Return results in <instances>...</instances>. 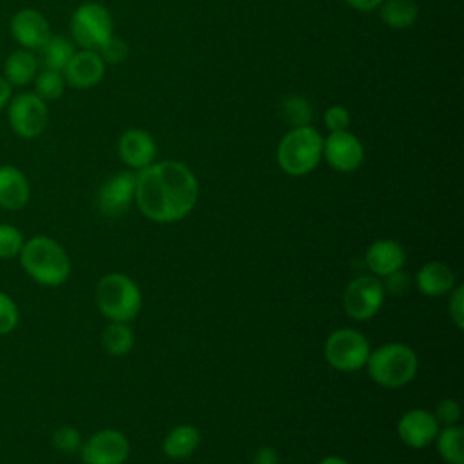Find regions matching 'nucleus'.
Returning a JSON list of instances; mask_svg holds the SVG:
<instances>
[{"mask_svg":"<svg viewBox=\"0 0 464 464\" xmlns=\"http://www.w3.org/2000/svg\"><path fill=\"white\" fill-rule=\"evenodd\" d=\"M40 53H42V65H44V69H51V71L62 72L65 69V65L69 63L71 56L74 54V45L65 36L51 34V38L44 44Z\"/></svg>","mask_w":464,"mask_h":464,"instance_id":"24","label":"nucleus"},{"mask_svg":"<svg viewBox=\"0 0 464 464\" xmlns=\"http://www.w3.org/2000/svg\"><path fill=\"white\" fill-rule=\"evenodd\" d=\"M370 352L368 339L353 328H339L332 332L324 343V357L328 364L339 372L361 370Z\"/></svg>","mask_w":464,"mask_h":464,"instance_id":"7","label":"nucleus"},{"mask_svg":"<svg viewBox=\"0 0 464 464\" xmlns=\"http://www.w3.org/2000/svg\"><path fill=\"white\" fill-rule=\"evenodd\" d=\"M324 125L330 132L346 130L350 125V111L344 105H332L324 111Z\"/></svg>","mask_w":464,"mask_h":464,"instance_id":"32","label":"nucleus"},{"mask_svg":"<svg viewBox=\"0 0 464 464\" xmlns=\"http://www.w3.org/2000/svg\"><path fill=\"white\" fill-rule=\"evenodd\" d=\"M9 100H11V83L0 74V111L7 107Z\"/></svg>","mask_w":464,"mask_h":464,"instance_id":"38","label":"nucleus"},{"mask_svg":"<svg viewBox=\"0 0 464 464\" xmlns=\"http://www.w3.org/2000/svg\"><path fill=\"white\" fill-rule=\"evenodd\" d=\"M29 181L14 165H0V207L5 210H20L29 201Z\"/></svg>","mask_w":464,"mask_h":464,"instance_id":"18","label":"nucleus"},{"mask_svg":"<svg viewBox=\"0 0 464 464\" xmlns=\"http://www.w3.org/2000/svg\"><path fill=\"white\" fill-rule=\"evenodd\" d=\"M13 38L22 49L40 51L44 44L51 38V25L47 18L36 9H20L13 14L9 24Z\"/></svg>","mask_w":464,"mask_h":464,"instance_id":"13","label":"nucleus"},{"mask_svg":"<svg viewBox=\"0 0 464 464\" xmlns=\"http://www.w3.org/2000/svg\"><path fill=\"white\" fill-rule=\"evenodd\" d=\"M130 444L118 430H100L82 442L80 453L83 464H123L129 457Z\"/></svg>","mask_w":464,"mask_h":464,"instance_id":"10","label":"nucleus"},{"mask_svg":"<svg viewBox=\"0 0 464 464\" xmlns=\"http://www.w3.org/2000/svg\"><path fill=\"white\" fill-rule=\"evenodd\" d=\"M384 286L377 276H359L348 283L343 294L344 312L357 321L372 319L384 303Z\"/></svg>","mask_w":464,"mask_h":464,"instance_id":"9","label":"nucleus"},{"mask_svg":"<svg viewBox=\"0 0 464 464\" xmlns=\"http://www.w3.org/2000/svg\"><path fill=\"white\" fill-rule=\"evenodd\" d=\"M319 464H348V460H344L343 457H337V455H328Z\"/></svg>","mask_w":464,"mask_h":464,"instance_id":"39","label":"nucleus"},{"mask_svg":"<svg viewBox=\"0 0 464 464\" xmlns=\"http://www.w3.org/2000/svg\"><path fill=\"white\" fill-rule=\"evenodd\" d=\"M102 344L111 355H125L134 346V332L127 323L112 321L102 334Z\"/></svg>","mask_w":464,"mask_h":464,"instance_id":"25","label":"nucleus"},{"mask_svg":"<svg viewBox=\"0 0 464 464\" xmlns=\"http://www.w3.org/2000/svg\"><path fill=\"white\" fill-rule=\"evenodd\" d=\"M109 9L98 2H83L71 18V34L82 49L98 51L114 33Z\"/></svg>","mask_w":464,"mask_h":464,"instance_id":"6","label":"nucleus"},{"mask_svg":"<svg viewBox=\"0 0 464 464\" xmlns=\"http://www.w3.org/2000/svg\"><path fill=\"white\" fill-rule=\"evenodd\" d=\"M323 158L328 165L339 172H352L361 167L364 160V149L361 140L346 130L330 132L323 140Z\"/></svg>","mask_w":464,"mask_h":464,"instance_id":"11","label":"nucleus"},{"mask_svg":"<svg viewBox=\"0 0 464 464\" xmlns=\"http://www.w3.org/2000/svg\"><path fill=\"white\" fill-rule=\"evenodd\" d=\"M440 430L435 415L422 408H413L406 411L397 422V433L401 440L415 450L426 448L435 442V437Z\"/></svg>","mask_w":464,"mask_h":464,"instance_id":"14","label":"nucleus"},{"mask_svg":"<svg viewBox=\"0 0 464 464\" xmlns=\"http://www.w3.org/2000/svg\"><path fill=\"white\" fill-rule=\"evenodd\" d=\"M18 257L27 276L42 286H60L71 276V259L65 248L49 236L25 239Z\"/></svg>","mask_w":464,"mask_h":464,"instance_id":"2","label":"nucleus"},{"mask_svg":"<svg viewBox=\"0 0 464 464\" xmlns=\"http://www.w3.org/2000/svg\"><path fill=\"white\" fill-rule=\"evenodd\" d=\"M433 415L439 424H444V426L457 424V420L460 419V404L455 399H442Z\"/></svg>","mask_w":464,"mask_h":464,"instance_id":"33","label":"nucleus"},{"mask_svg":"<svg viewBox=\"0 0 464 464\" xmlns=\"http://www.w3.org/2000/svg\"><path fill=\"white\" fill-rule=\"evenodd\" d=\"M350 7H353V9H357V11H364V13H368V11H373V9H377L379 5H381V2L382 0H344Z\"/></svg>","mask_w":464,"mask_h":464,"instance_id":"37","label":"nucleus"},{"mask_svg":"<svg viewBox=\"0 0 464 464\" xmlns=\"http://www.w3.org/2000/svg\"><path fill=\"white\" fill-rule=\"evenodd\" d=\"M450 317L459 330L464 328V286L459 285L453 288L450 297Z\"/></svg>","mask_w":464,"mask_h":464,"instance_id":"34","label":"nucleus"},{"mask_svg":"<svg viewBox=\"0 0 464 464\" xmlns=\"http://www.w3.org/2000/svg\"><path fill=\"white\" fill-rule=\"evenodd\" d=\"M199 431L192 424H178L174 426L163 439V453L169 459L183 460L190 457L199 446Z\"/></svg>","mask_w":464,"mask_h":464,"instance_id":"21","label":"nucleus"},{"mask_svg":"<svg viewBox=\"0 0 464 464\" xmlns=\"http://www.w3.org/2000/svg\"><path fill=\"white\" fill-rule=\"evenodd\" d=\"M364 366L377 384L384 388H402L417 375L419 359L410 346L388 343L370 352Z\"/></svg>","mask_w":464,"mask_h":464,"instance_id":"4","label":"nucleus"},{"mask_svg":"<svg viewBox=\"0 0 464 464\" xmlns=\"http://www.w3.org/2000/svg\"><path fill=\"white\" fill-rule=\"evenodd\" d=\"M406 252L393 239H377L368 246L364 254V263L370 274L377 277H386L397 270H402Z\"/></svg>","mask_w":464,"mask_h":464,"instance_id":"17","label":"nucleus"},{"mask_svg":"<svg viewBox=\"0 0 464 464\" xmlns=\"http://www.w3.org/2000/svg\"><path fill=\"white\" fill-rule=\"evenodd\" d=\"M312 105L303 96H286L281 102V116L286 123H292L294 127L308 125L312 120Z\"/></svg>","mask_w":464,"mask_h":464,"instance_id":"27","label":"nucleus"},{"mask_svg":"<svg viewBox=\"0 0 464 464\" xmlns=\"http://www.w3.org/2000/svg\"><path fill=\"white\" fill-rule=\"evenodd\" d=\"M141 292L125 274H107L96 285L98 310L111 321L127 323L141 308Z\"/></svg>","mask_w":464,"mask_h":464,"instance_id":"5","label":"nucleus"},{"mask_svg":"<svg viewBox=\"0 0 464 464\" xmlns=\"http://www.w3.org/2000/svg\"><path fill=\"white\" fill-rule=\"evenodd\" d=\"M53 446L62 453H74L82 448V435L72 426H62L53 433Z\"/></svg>","mask_w":464,"mask_h":464,"instance_id":"29","label":"nucleus"},{"mask_svg":"<svg viewBox=\"0 0 464 464\" xmlns=\"http://www.w3.org/2000/svg\"><path fill=\"white\" fill-rule=\"evenodd\" d=\"M136 192V172L120 170L109 176L98 190V207L105 216L123 214Z\"/></svg>","mask_w":464,"mask_h":464,"instance_id":"12","label":"nucleus"},{"mask_svg":"<svg viewBox=\"0 0 464 464\" xmlns=\"http://www.w3.org/2000/svg\"><path fill=\"white\" fill-rule=\"evenodd\" d=\"M323 136L310 125L292 127L277 145V163L288 176L312 172L323 158Z\"/></svg>","mask_w":464,"mask_h":464,"instance_id":"3","label":"nucleus"},{"mask_svg":"<svg viewBox=\"0 0 464 464\" xmlns=\"http://www.w3.org/2000/svg\"><path fill=\"white\" fill-rule=\"evenodd\" d=\"M25 243L24 232L9 223H0V259H13Z\"/></svg>","mask_w":464,"mask_h":464,"instance_id":"28","label":"nucleus"},{"mask_svg":"<svg viewBox=\"0 0 464 464\" xmlns=\"http://www.w3.org/2000/svg\"><path fill=\"white\" fill-rule=\"evenodd\" d=\"M435 442L444 462L464 464V430L459 424L444 426L439 430Z\"/></svg>","mask_w":464,"mask_h":464,"instance_id":"23","label":"nucleus"},{"mask_svg":"<svg viewBox=\"0 0 464 464\" xmlns=\"http://www.w3.org/2000/svg\"><path fill=\"white\" fill-rule=\"evenodd\" d=\"M7 120L20 138H38L49 125V107L36 92H20L7 103Z\"/></svg>","mask_w":464,"mask_h":464,"instance_id":"8","label":"nucleus"},{"mask_svg":"<svg viewBox=\"0 0 464 464\" xmlns=\"http://www.w3.org/2000/svg\"><path fill=\"white\" fill-rule=\"evenodd\" d=\"M252 462L254 464H279V455L274 448L270 446H263L259 448L254 457H252Z\"/></svg>","mask_w":464,"mask_h":464,"instance_id":"36","label":"nucleus"},{"mask_svg":"<svg viewBox=\"0 0 464 464\" xmlns=\"http://www.w3.org/2000/svg\"><path fill=\"white\" fill-rule=\"evenodd\" d=\"M384 292H390L393 295H401L410 288V277L402 274V270H397L390 276H386V281L382 283Z\"/></svg>","mask_w":464,"mask_h":464,"instance_id":"35","label":"nucleus"},{"mask_svg":"<svg viewBox=\"0 0 464 464\" xmlns=\"http://www.w3.org/2000/svg\"><path fill=\"white\" fill-rule=\"evenodd\" d=\"M65 85L67 83H65V78L62 72L51 71V69H42L34 76V91L33 92H36L44 102H53L63 94Z\"/></svg>","mask_w":464,"mask_h":464,"instance_id":"26","label":"nucleus"},{"mask_svg":"<svg viewBox=\"0 0 464 464\" xmlns=\"http://www.w3.org/2000/svg\"><path fill=\"white\" fill-rule=\"evenodd\" d=\"M198 179L181 161L165 160L136 172L134 199L141 214L158 223L183 219L198 201Z\"/></svg>","mask_w":464,"mask_h":464,"instance_id":"1","label":"nucleus"},{"mask_svg":"<svg viewBox=\"0 0 464 464\" xmlns=\"http://www.w3.org/2000/svg\"><path fill=\"white\" fill-rule=\"evenodd\" d=\"M20 312L16 303L5 292H0V335H5L16 328Z\"/></svg>","mask_w":464,"mask_h":464,"instance_id":"30","label":"nucleus"},{"mask_svg":"<svg viewBox=\"0 0 464 464\" xmlns=\"http://www.w3.org/2000/svg\"><path fill=\"white\" fill-rule=\"evenodd\" d=\"M118 154L121 161L134 170H141L154 163L156 141L145 129H127L118 140Z\"/></svg>","mask_w":464,"mask_h":464,"instance_id":"16","label":"nucleus"},{"mask_svg":"<svg viewBox=\"0 0 464 464\" xmlns=\"http://www.w3.org/2000/svg\"><path fill=\"white\" fill-rule=\"evenodd\" d=\"M36 72H38V60L34 56V51L20 47L5 58L2 76L11 85H27L29 82L34 80Z\"/></svg>","mask_w":464,"mask_h":464,"instance_id":"20","label":"nucleus"},{"mask_svg":"<svg viewBox=\"0 0 464 464\" xmlns=\"http://www.w3.org/2000/svg\"><path fill=\"white\" fill-rule=\"evenodd\" d=\"M455 272L440 261H430L422 265L415 276L417 288L430 297H439L451 292L455 288Z\"/></svg>","mask_w":464,"mask_h":464,"instance_id":"19","label":"nucleus"},{"mask_svg":"<svg viewBox=\"0 0 464 464\" xmlns=\"http://www.w3.org/2000/svg\"><path fill=\"white\" fill-rule=\"evenodd\" d=\"M65 83L74 89H91L98 85L105 74V62L98 51H74L69 63L62 71Z\"/></svg>","mask_w":464,"mask_h":464,"instance_id":"15","label":"nucleus"},{"mask_svg":"<svg viewBox=\"0 0 464 464\" xmlns=\"http://www.w3.org/2000/svg\"><path fill=\"white\" fill-rule=\"evenodd\" d=\"M102 60L105 63H121L129 56V45L120 36H111L100 49H98Z\"/></svg>","mask_w":464,"mask_h":464,"instance_id":"31","label":"nucleus"},{"mask_svg":"<svg viewBox=\"0 0 464 464\" xmlns=\"http://www.w3.org/2000/svg\"><path fill=\"white\" fill-rule=\"evenodd\" d=\"M379 18L392 29H408L419 18V5L413 0H382Z\"/></svg>","mask_w":464,"mask_h":464,"instance_id":"22","label":"nucleus"}]
</instances>
